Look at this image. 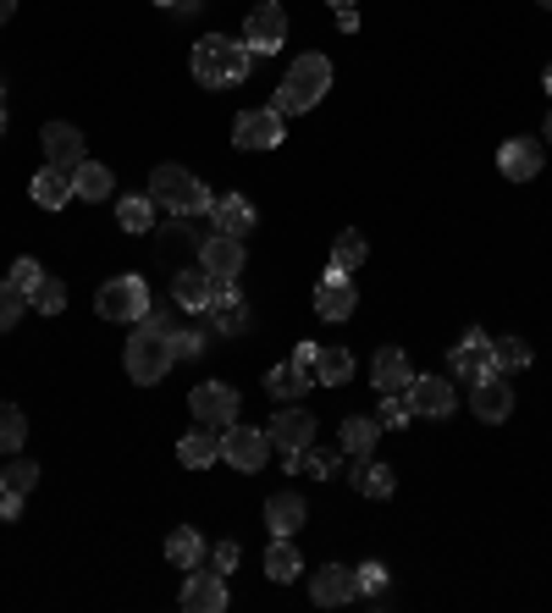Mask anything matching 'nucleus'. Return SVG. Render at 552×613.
Instances as JSON below:
<instances>
[{
  "label": "nucleus",
  "instance_id": "f257e3e1",
  "mask_svg": "<svg viewBox=\"0 0 552 613\" xmlns=\"http://www.w3.org/2000/svg\"><path fill=\"white\" fill-rule=\"evenodd\" d=\"M171 332H177V320H171L166 309H149L144 320H134V337H128V348H122V365H128V376H134L138 387H155V382L177 365Z\"/></svg>",
  "mask_w": 552,
  "mask_h": 613
},
{
  "label": "nucleus",
  "instance_id": "f03ea898",
  "mask_svg": "<svg viewBox=\"0 0 552 613\" xmlns=\"http://www.w3.org/2000/svg\"><path fill=\"white\" fill-rule=\"evenodd\" d=\"M249 61H255V50L238 39H227V33H205L199 45H194V78L205 83V89H233V83H244L249 78Z\"/></svg>",
  "mask_w": 552,
  "mask_h": 613
},
{
  "label": "nucleus",
  "instance_id": "7ed1b4c3",
  "mask_svg": "<svg viewBox=\"0 0 552 613\" xmlns=\"http://www.w3.org/2000/svg\"><path fill=\"white\" fill-rule=\"evenodd\" d=\"M149 199L155 205H166L171 216H210V205H216V194L188 171V166H177V160H166V166H155L149 171Z\"/></svg>",
  "mask_w": 552,
  "mask_h": 613
},
{
  "label": "nucleus",
  "instance_id": "20e7f679",
  "mask_svg": "<svg viewBox=\"0 0 552 613\" xmlns=\"http://www.w3.org/2000/svg\"><path fill=\"white\" fill-rule=\"evenodd\" d=\"M326 89H332V61H326L321 50H309V56H298V61L287 67V78H282V89H276V111H282V117L315 111V106L326 100Z\"/></svg>",
  "mask_w": 552,
  "mask_h": 613
},
{
  "label": "nucleus",
  "instance_id": "39448f33",
  "mask_svg": "<svg viewBox=\"0 0 552 613\" xmlns=\"http://www.w3.org/2000/svg\"><path fill=\"white\" fill-rule=\"evenodd\" d=\"M221 459L233 464V469H244V475H255V469H266L272 459V432H260V426H227L221 432Z\"/></svg>",
  "mask_w": 552,
  "mask_h": 613
},
{
  "label": "nucleus",
  "instance_id": "423d86ee",
  "mask_svg": "<svg viewBox=\"0 0 552 613\" xmlns=\"http://www.w3.org/2000/svg\"><path fill=\"white\" fill-rule=\"evenodd\" d=\"M95 309H100V320H144V315H149L144 277H111V283L95 294Z\"/></svg>",
  "mask_w": 552,
  "mask_h": 613
},
{
  "label": "nucleus",
  "instance_id": "0eeeda50",
  "mask_svg": "<svg viewBox=\"0 0 552 613\" xmlns=\"http://www.w3.org/2000/svg\"><path fill=\"white\" fill-rule=\"evenodd\" d=\"M188 404H194V415H199V426H233L238 421V393L227 387V382H199L194 393H188Z\"/></svg>",
  "mask_w": 552,
  "mask_h": 613
},
{
  "label": "nucleus",
  "instance_id": "6e6552de",
  "mask_svg": "<svg viewBox=\"0 0 552 613\" xmlns=\"http://www.w3.org/2000/svg\"><path fill=\"white\" fill-rule=\"evenodd\" d=\"M282 111L276 106H260V111H244L238 117V128H233V145L238 150H276L282 145Z\"/></svg>",
  "mask_w": 552,
  "mask_h": 613
},
{
  "label": "nucleus",
  "instance_id": "1a4fd4ad",
  "mask_svg": "<svg viewBox=\"0 0 552 613\" xmlns=\"http://www.w3.org/2000/svg\"><path fill=\"white\" fill-rule=\"evenodd\" d=\"M199 266L210 271V283H238V271H244V238H227V233L205 238L199 244Z\"/></svg>",
  "mask_w": 552,
  "mask_h": 613
},
{
  "label": "nucleus",
  "instance_id": "9d476101",
  "mask_svg": "<svg viewBox=\"0 0 552 613\" xmlns=\"http://www.w3.org/2000/svg\"><path fill=\"white\" fill-rule=\"evenodd\" d=\"M309 597H315L321 609H343V603L359 597V575L343 570V564H321V570L309 575Z\"/></svg>",
  "mask_w": 552,
  "mask_h": 613
},
{
  "label": "nucleus",
  "instance_id": "9b49d317",
  "mask_svg": "<svg viewBox=\"0 0 552 613\" xmlns=\"http://www.w3.org/2000/svg\"><path fill=\"white\" fill-rule=\"evenodd\" d=\"M282 39H287V11L266 0V6H255L249 11V22H244V45L260 56V50H282Z\"/></svg>",
  "mask_w": 552,
  "mask_h": 613
},
{
  "label": "nucleus",
  "instance_id": "f8f14e48",
  "mask_svg": "<svg viewBox=\"0 0 552 613\" xmlns=\"http://www.w3.org/2000/svg\"><path fill=\"white\" fill-rule=\"evenodd\" d=\"M266 432H272V448L282 459H287V454H304V448L315 443V415H309V409H282Z\"/></svg>",
  "mask_w": 552,
  "mask_h": 613
},
{
  "label": "nucleus",
  "instance_id": "ddd939ff",
  "mask_svg": "<svg viewBox=\"0 0 552 613\" xmlns=\"http://www.w3.org/2000/svg\"><path fill=\"white\" fill-rule=\"evenodd\" d=\"M183 609L188 613L227 609V581H221V570H188V581H183Z\"/></svg>",
  "mask_w": 552,
  "mask_h": 613
},
{
  "label": "nucleus",
  "instance_id": "4468645a",
  "mask_svg": "<svg viewBox=\"0 0 552 613\" xmlns=\"http://www.w3.org/2000/svg\"><path fill=\"white\" fill-rule=\"evenodd\" d=\"M447 359H453V370H459L464 382H481V376H492V370H497V365H492V337H486L481 326H470V332H464V343H459Z\"/></svg>",
  "mask_w": 552,
  "mask_h": 613
},
{
  "label": "nucleus",
  "instance_id": "2eb2a0df",
  "mask_svg": "<svg viewBox=\"0 0 552 613\" xmlns=\"http://www.w3.org/2000/svg\"><path fill=\"white\" fill-rule=\"evenodd\" d=\"M470 409H475L481 421H492V426L514 415V387L503 382V370H492V376H481V382H475V393H470Z\"/></svg>",
  "mask_w": 552,
  "mask_h": 613
},
{
  "label": "nucleus",
  "instance_id": "dca6fc26",
  "mask_svg": "<svg viewBox=\"0 0 552 613\" xmlns=\"http://www.w3.org/2000/svg\"><path fill=\"white\" fill-rule=\"evenodd\" d=\"M354 305H359L354 277H348V271H326V277H321V288H315V315H326V320H348Z\"/></svg>",
  "mask_w": 552,
  "mask_h": 613
},
{
  "label": "nucleus",
  "instance_id": "f3484780",
  "mask_svg": "<svg viewBox=\"0 0 552 613\" xmlns=\"http://www.w3.org/2000/svg\"><path fill=\"white\" fill-rule=\"evenodd\" d=\"M410 404H414V415H425V421H447V415H453V382H442V376H414Z\"/></svg>",
  "mask_w": 552,
  "mask_h": 613
},
{
  "label": "nucleus",
  "instance_id": "a211bd4d",
  "mask_svg": "<svg viewBox=\"0 0 552 613\" xmlns=\"http://www.w3.org/2000/svg\"><path fill=\"white\" fill-rule=\"evenodd\" d=\"M497 171H503L509 182L542 177V145H536V139H509V145L497 150Z\"/></svg>",
  "mask_w": 552,
  "mask_h": 613
},
{
  "label": "nucleus",
  "instance_id": "6ab92c4d",
  "mask_svg": "<svg viewBox=\"0 0 552 613\" xmlns=\"http://www.w3.org/2000/svg\"><path fill=\"white\" fill-rule=\"evenodd\" d=\"M210 299H216V283H210V271L199 266H188V271H177L171 277V305L188 309V315H199V309H210Z\"/></svg>",
  "mask_w": 552,
  "mask_h": 613
},
{
  "label": "nucleus",
  "instance_id": "aec40b11",
  "mask_svg": "<svg viewBox=\"0 0 552 613\" xmlns=\"http://www.w3.org/2000/svg\"><path fill=\"white\" fill-rule=\"evenodd\" d=\"M371 382H376V393L387 398V393H410L414 370H410V354L404 348H382L376 354V365H371Z\"/></svg>",
  "mask_w": 552,
  "mask_h": 613
},
{
  "label": "nucleus",
  "instance_id": "412c9836",
  "mask_svg": "<svg viewBox=\"0 0 552 613\" xmlns=\"http://www.w3.org/2000/svg\"><path fill=\"white\" fill-rule=\"evenodd\" d=\"M39 145H45V160H50V166H67V171H72V166L83 160V134H78L72 122H50V128L39 134Z\"/></svg>",
  "mask_w": 552,
  "mask_h": 613
},
{
  "label": "nucleus",
  "instance_id": "4be33fe9",
  "mask_svg": "<svg viewBox=\"0 0 552 613\" xmlns=\"http://www.w3.org/2000/svg\"><path fill=\"white\" fill-rule=\"evenodd\" d=\"M28 194H33V205H39V210H61L67 199H78V194H72V171H67V166H45V171L33 177V188H28Z\"/></svg>",
  "mask_w": 552,
  "mask_h": 613
},
{
  "label": "nucleus",
  "instance_id": "5701e85b",
  "mask_svg": "<svg viewBox=\"0 0 552 613\" xmlns=\"http://www.w3.org/2000/svg\"><path fill=\"white\" fill-rule=\"evenodd\" d=\"M210 221H216V233H227V238H244V233L255 227V205H249L244 194H221V199L210 205Z\"/></svg>",
  "mask_w": 552,
  "mask_h": 613
},
{
  "label": "nucleus",
  "instance_id": "b1692460",
  "mask_svg": "<svg viewBox=\"0 0 552 613\" xmlns=\"http://www.w3.org/2000/svg\"><path fill=\"white\" fill-rule=\"evenodd\" d=\"M337 437H343V454H348V459H371L376 443H382V421H371V415H348V421L337 426Z\"/></svg>",
  "mask_w": 552,
  "mask_h": 613
},
{
  "label": "nucleus",
  "instance_id": "393cba45",
  "mask_svg": "<svg viewBox=\"0 0 552 613\" xmlns=\"http://www.w3.org/2000/svg\"><path fill=\"white\" fill-rule=\"evenodd\" d=\"M210 320H216V332H227V337H238V332L249 326V305L238 299V288H233V283H216V299H210Z\"/></svg>",
  "mask_w": 552,
  "mask_h": 613
},
{
  "label": "nucleus",
  "instance_id": "a878e982",
  "mask_svg": "<svg viewBox=\"0 0 552 613\" xmlns=\"http://www.w3.org/2000/svg\"><path fill=\"white\" fill-rule=\"evenodd\" d=\"M111 188H117L111 166H100V160H78V166H72V194H78V199L100 205V199H111Z\"/></svg>",
  "mask_w": 552,
  "mask_h": 613
},
{
  "label": "nucleus",
  "instance_id": "bb28decb",
  "mask_svg": "<svg viewBox=\"0 0 552 613\" xmlns=\"http://www.w3.org/2000/svg\"><path fill=\"white\" fill-rule=\"evenodd\" d=\"M177 459L188 464V469H210V464L221 459V437H216V426H194V432L177 443Z\"/></svg>",
  "mask_w": 552,
  "mask_h": 613
},
{
  "label": "nucleus",
  "instance_id": "cd10ccee",
  "mask_svg": "<svg viewBox=\"0 0 552 613\" xmlns=\"http://www.w3.org/2000/svg\"><path fill=\"white\" fill-rule=\"evenodd\" d=\"M304 514H309V503H304L298 492H276L272 503H266V525H272V536H293V531L304 525Z\"/></svg>",
  "mask_w": 552,
  "mask_h": 613
},
{
  "label": "nucleus",
  "instance_id": "c85d7f7f",
  "mask_svg": "<svg viewBox=\"0 0 552 613\" xmlns=\"http://www.w3.org/2000/svg\"><path fill=\"white\" fill-rule=\"evenodd\" d=\"M205 553H210V547H205V536H199V531H188V525L166 536V558H171L183 575H188V570H199V564H205Z\"/></svg>",
  "mask_w": 552,
  "mask_h": 613
},
{
  "label": "nucleus",
  "instance_id": "c756f323",
  "mask_svg": "<svg viewBox=\"0 0 552 613\" xmlns=\"http://www.w3.org/2000/svg\"><path fill=\"white\" fill-rule=\"evenodd\" d=\"M309 382H315V370H304L298 359H287V365H276L272 376H266V393H272V398H304Z\"/></svg>",
  "mask_w": 552,
  "mask_h": 613
},
{
  "label": "nucleus",
  "instance_id": "7c9ffc66",
  "mask_svg": "<svg viewBox=\"0 0 552 613\" xmlns=\"http://www.w3.org/2000/svg\"><path fill=\"white\" fill-rule=\"evenodd\" d=\"M354 486H359L365 497H376V503H387V497H393V486H398V475H393L387 464L354 459Z\"/></svg>",
  "mask_w": 552,
  "mask_h": 613
},
{
  "label": "nucleus",
  "instance_id": "2f4dec72",
  "mask_svg": "<svg viewBox=\"0 0 552 613\" xmlns=\"http://www.w3.org/2000/svg\"><path fill=\"white\" fill-rule=\"evenodd\" d=\"M266 575H272L276 586H287V581H298V575H304V558H298V547H293L287 536H272V553H266Z\"/></svg>",
  "mask_w": 552,
  "mask_h": 613
},
{
  "label": "nucleus",
  "instance_id": "473e14b6",
  "mask_svg": "<svg viewBox=\"0 0 552 613\" xmlns=\"http://www.w3.org/2000/svg\"><path fill=\"white\" fill-rule=\"evenodd\" d=\"M365 255H371V244H365V233H337V244H332V271H359L365 266Z\"/></svg>",
  "mask_w": 552,
  "mask_h": 613
},
{
  "label": "nucleus",
  "instance_id": "72a5a7b5",
  "mask_svg": "<svg viewBox=\"0 0 552 613\" xmlns=\"http://www.w3.org/2000/svg\"><path fill=\"white\" fill-rule=\"evenodd\" d=\"M348 376H354V354H348V348H321V354H315V382L343 387Z\"/></svg>",
  "mask_w": 552,
  "mask_h": 613
},
{
  "label": "nucleus",
  "instance_id": "f704fd0d",
  "mask_svg": "<svg viewBox=\"0 0 552 613\" xmlns=\"http://www.w3.org/2000/svg\"><path fill=\"white\" fill-rule=\"evenodd\" d=\"M492 365L497 370H525L531 365V343L525 337H497L492 343Z\"/></svg>",
  "mask_w": 552,
  "mask_h": 613
},
{
  "label": "nucleus",
  "instance_id": "c9c22d12",
  "mask_svg": "<svg viewBox=\"0 0 552 613\" xmlns=\"http://www.w3.org/2000/svg\"><path fill=\"white\" fill-rule=\"evenodd\" d=\"M33 481H39V464L22 459V454H6V469H0V486H6V492H22V497H28Z\"/></svg>",
  "mask_w": 552,
  "mask_h": 613
},
{
  "label": "nucleus",
  "instance_id": "e433bc0d",
  "mask_svg": "<svg viewBox=\"0 0 552 613\" xmlns=\"http://www.w3.org/2000/svg\"><path fill=\"white\" fill-rule=\"evenodd\" d=\"M22 443H28V421H22V409L0 404V454H22Z\"/></svg>",
  "mask_w": 552,
  "mask_h": 613
},
{
  "label": "nucleus",
  "instance_id": "4c0bfd02",
  "mask_svg": "<svg viewBox=\"0 0 552 613\" xmlns=\"http://www.w3.org/2000/svg\"><path fill=\"white\" fill-rule=\"evenodd\" d=\"M117 221H122V233H149L155 227V199H122Z\"/></svg>",
  "mask_w": 552,
  "mask_h": 613
},
{
  "label": "nucleus",
  "instance_id": "58836bf2",
  "mask_svg": "<svg viewBox=\"0 0 552 613\" xmlns=\"http://www.w3.org/2000/svg\"><path fill=\"white\" fill-rule=\"evenodd\" d=\"M287 469L293 475H332L337 469V454H315V448H304V454H287Z\"/></svg>",
  "mask_w": 552,
  "mask_h": 613
},
{
  "label": "nucleus",
  "instance_id": "ea45409f",
  "mask_svg": "<svg viewBox=\"0 0 552 613\" xmlns=\"http://www.w3.org/2000/svg\"><path fill=\"white\" fill-rule=\"evenodd\" d=\"M22 309H28V294L6 277V283H0V332H11V326L22 320Z\"/></svg>",
  "mask_w": 552,
  "mask_h": 613
},
{
  "label": "nucleus",
  "instance_id": "a19ab883",
  "mask_svg": "<svg viewBox=\"0 0 552 613\" xmlns=\"http://www.w3.org/2000/svg\"><path fill=\"white\" fill-rule=\"evenodd\" d=\"M28 305L45 309V315H61V309H67V288H61L56 277H39V288L28 294Z\"/></svg>",
  "mask_w": 552,
  "mask_h": 613
},
{
  "label": "nucleus",
  "instance_id": "79ce46f5",
  "mask_svg": "<svg viewBox=\"0 0 552 613\" xmlns=\"http://www.w3.org/2000/svg\"><path fill=\"white\" fill-rule=\"evenodd\" d=\"M410 415H414V404H410V393H387L382 398V426H410Z\"/></svg>",
  "mask_w": 552,
  "mask_h": 613
},
{
  "label": "nucleus",
  "instance_id": "37998d69",
  "mask_svg": "<svg viewBox=\"0 0 552 613\" xmlns=\"http://www.w3.org/2000/svg\"><path fill=\"white\" fill-rule=\"evenodd\" d=\"M171 354H177V359H199V354H205V337H199L194 326H177V332H171Z\"/></svg>",
  "mask_w": 552,
  "mask_h": 613
},
{
  "label": "nucleus",
  "instance_id": "c03bdc74",
  "mask_svg": "<svg viewBox=\"0 0 552 613\" xmlns=\"http://www.w3.org/2000/svg\"><path fill=\"white\" fill-rule=\"evenodd\" d=\"M39 277H45V271H39V260H28V255H22V260H11V283H17L22 294H33V288H39Z\"/></svg>",
  "mask_w": 552,
  "mask_h": 613
},
{
  "label": "nucleus",
  "instance_id": "a18cd8bd",
  "mask_svg": "<svg viewBox=\"0 0 552 613\" xmlns=\"http://www.w3.org/2000/svg\"><path fill=\"white\" fill-rule=\"evenodd\" d=\"M354 575H359V592L387 597V564H365V570H354Z\"/></svg>",
  "mask_w": 552,
  "mask_h": 613
},
{
  "label": "nucleus",
  "instance_id": "49530a36",
  "mask_svg": "<svg viewBox=\"0 0 552 613\" xmlns=\"http://www.w3.org/2000/svg\"><path fill=\"white\" fill-rule=\"evenodd\" d=\"M210 558H216L221 575H233V570L244 564V547H238V542H221V547H210Z\"/></svg>",
  "mask_w": 552,
  "mask_h": 613
},
{
  "label": "nucleus",
  "instance_id": "de8ad7c7",
  "mask_svg": "<svg viewBox=\"0 0 552 613\" xmlns=\"http://www.w3.org/2000/svg\"><path fill=\"white\" fill-rule=\"evenodd\" d=\"M22 514V492H0V520H17Z\"/></svg>",
  "mask_w": 552,
  "mask_h": 613
},
{
  "label": "nucleus",
  "instance_id": "09e8293b",
  "mask_svg": "<svg viewBox=\"0 0 552 613\" xmlns=\"http://www.w3.org/2000/svg\"><path fill=\"white\" fill-rule=\"evenodd\" d=\"M315 354H321V348H315V343H298V348H293V359H298V365H304V370H315Z\"/></svg>",
  "mask_w": 552,
  "mask_h": 613
},
{
  "label": "nucleus",
  "instance_id": "8fccbe9b",
  "mask_svg": "<svg viewBox=\"0 0 552 613\" xmlns=\"http://www.w3.org/2000/svg\"><path fill=\"white\" fill-rule=\"evenodd\" d=\"M337 22H343V33H354V28H359V11H354V6H343V11H337Z\"/></svg>",
  "mask_w": 552,
  "mask_h": 613
},
{
  "label": "nucleus",
  "instance_id": "3c124183",
  "mask_svg": "<svg viewBox=\"0 0 552 613\" xmlns=\"http://www.w3.org/2000/svg\"><path fill=\"white\" fill-rule=\"evenodd\" d=\"M11 11H17V0H0V22H11Z\"/></svg>",
  "mask_w": 552,
  "mask_h": 613
},
{
  "label": "nucleus",
  "instance_id": "603ef678",
  "mask_svg": "<svg viewBox=\"0 0 552 613\" xmlns=\"http://www.w3.org/2000/svg\"><path fill=\"white\" fill-rule=\"evenodd\" d=\"M199 6H205V0H177V11H199Z\"/></svg>",
  "mask_w": 552,
  "mask_h": 613
},
{
  "label": "nucleus",
  "instance_id": "864d4df0",
  "mask_svg": "<svg viewBox=\"0 0 552 613\" xmlns=\"http://www.w3.org/2000/svg\"><path fill=\"white\" fill-rule=\"evenodd\" d=\"M326 6H337V11H343V6H354V0H326Z\"/></svg>",
  "mask_w": 552,
  "mask_h": 613
},
{
  "label": "nucleus",
  "instance_id": "5fc2aeb1",
  "mask_svg": "<svg viewBox=\"0 0 552 613\" xmlns=\"http://www.w3.org/2000/svg\"><path fill=\"white\" fill-rule=\"evenodd\" d=\"M0 134H6V106H0Z\"/></svg>",
  "mask_w": 552,
  "mask_h": 613
},
{
  "label": "nucleus",
  "instance_id": "6e6d98bb",
  "mask_svg": "<svg viewBox=\"0 0 552 613\" xmlns=\"http://www.w3.org/2000/svg\"><path fill=\"white\" fill-rule=\"evenodd\" d=\"M548 95H552V67H548Z\"/></svg>",
  "mask_w": 552,
  "mask_h": 613
},
{
  "label": "nucleus",
  "instance_id": "4d7b16f0",
  "mask_svg": "<svg viewBox=\"0 0 552 613\" xmlns=\"http://www.w3.org/2000/svg\"><path fill=\"white\" fill-rule=\"evenodd\" d=\"M548 145H552V117H548Z\"/></svg>",
  "mask_w": 552,
  "mask_h": 613
},
{
  "label": "nucleus",
  "instance_id": "13d9d810",
  "mask_svg": "<svg viewBox=\"0 0 552 613\" xmlns=\"http://www.w3.org/2000/svg\"><path fill=\"white\" fill-rule=\"evenodd\" d=\"M542 6H552V0H542Z\"/></svg>",
  "mask_w": 552,
  "mask_h": 613
}]
</instances>
